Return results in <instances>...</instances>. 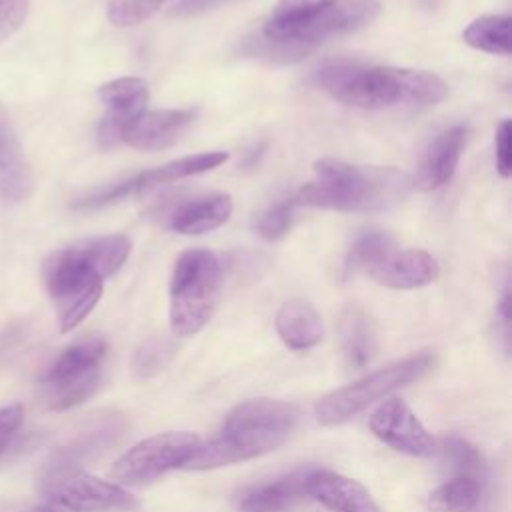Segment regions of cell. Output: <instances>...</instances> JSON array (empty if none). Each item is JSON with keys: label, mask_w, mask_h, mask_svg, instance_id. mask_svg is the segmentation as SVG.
I'll list each match as a JSON object with an SVG mask.
<instances>
[{"label": "cell", "mask_w": 512, "mask_h": 512, "mask_svg": "<svg viewBox=\"0 0 512 512\" xmlns=\"http://www.w3.org/2000/svg\"><path fill=\"white\" fill-rule=\"evenodd\" d=\"M130 248V240L122 234L92 236L54 250L44 260V284L54 302L60 332L74 330L96 308L104 280L122 268Z\"/></svg>", "instance_id": "6da1fadb"}, {"label": "cell", "mask_w": 512, "mask_h": 512, "mask_svg": "<svg viewBox=\"0 0 512 512\" xmlns=\"http://www.w3.org/2000/svg\"><path fill=\"white\" fill-rule=\"evenodd\" d=\"M316 84L334 100L362 110H418L448 96V86L432 72L360 62H330L316 72Z\"/></svg>", "instance_id": "7a4b0ae2"}, {"label": "cell", "mask_w": 512, "mask_h": 512, "mask_svg": "<svg viewBox=\"0 0 512 512\" xmlns=\"http://www.w3.org/2000/svg\"><path fill=\"white\" fill-rule=\"evenodd\" d=\"M314 180L294 196V204L336 212H388L412 192V178L394 166L350 164L336 158L314 162Z\"/></svg>", "instance_id": "3957f363"}, {"label": "cell", "mask_w": 512, "mask_h": 512, "mask_svg": "<svg viewBox=\"0 0 512 512\" xmlns=\"http://www.w3.org/2000/svg\"><path fill=\"white\" fill-rule=\"evenodd\" d=\"M298 418L300 412L290 402L272 398L240 402L226 414L220 432L200 442L180 468L212 470L262 456L290 438Z\"/></svg>", "instance_id": "277c9868"}, {"label": "cell", "mask_w": 512, "mask_h": 512, "mask_svg": "<svg viewBox=\"0 0 512 512\" xmlns=\"http://www.w3.org/2000/svg\"><path fill=\"white\" fill-rule=\"evenodd\" d=\"M222 286V264L206 248L184 250L170 278V328L176 336L198 334L212 318Z\"/></svg>", "instance_id": "5b68a950"}, {"label": "cell", "mask_w": 512, "mask_h": 512, "mask_svg": "<svg viewBox=\"0 0 512 512\" xmlns=\"http://www.w3.org/2000/svg\"><path fill=\"white\" fill-rule=\"evenodd\" d=\"M434 366L436 354L430 350L396 360L344 388L322 396L314 406V416L322 426H338L366 410L376 400L388 396L390 392L418 382L430 374Z\"/></svg>", "instance_id": "8992f818"}, {"label": "cell", "mask_w": 512, "mask_h": 512, "mask_svg": "<svg viewBox=\"0 0 512 512\" xmlns=\"http://www.w3.org/2000/svg\"><path fill=\"white\" fill-rule=\"evenodd\" d=\"M106 350L102 338H84L68 346L50 364L40 376V386L44 388L46 402L52 410H70L96 392Z\"/></svg>", "instance_id": "52a82bcc"}, {"label": "cell", "mask_w": 512, "mask_h": 512, "mask_svg": "<svg viewBox=\"0 0 512 512\" xmlns=\"http://www.w3.org/2000/svg\"><path fill=\"white\" fill-rule=\"evenodd\" d=\"M42 492L48 502L78 512H132L136 498L122 486L88 474L82 468H44Z\"/></svg>", "instance_id": "ba28073f"}, {"label": "cell", "mask_w": 512, "mask_h": 512, "mask_svg": "<svg viewBox=\"0 0 512 512\" xmlns=\"http://www.w3.org/2000/svg\"><path fill=\"white\" fill-rule=\"evenodd\" d=\"M202 438L194 432H164L128 448L110 468V476L126 484H146L172 468H180Z\"/></svg>", "instance_id": "9c48e42d"}, {"label": "cell", "mask_w": 512, "mask_h": 512, "mask_svg": "<svg viewBox=\"0 0 512 512\" xmlns=\"http://www.w3.org/2000/svg\"><path fill=\"white\" fill-rule=\"evenodd\" d=\"M378 12V0H320L294 28L290 42L316 48L328 38L360 30L370 24Z\"/></svg>", "instance_id": "30bf717a"}, {"label": "cell", "mask_w": 512, "mask_h": 512, "mask_svg": "<svg viewBox=\"0 0 512 512\" xmlns=\"http://www.w3.org/2000/svg\"><path fill=\"white\" fill-rule=\"evenodd\" d=\"M374 282L394 290H414L434 282L440 274L438 262L432 254L418 248H400L392 240L382 252L372 258L364 270Z\"/></svg>", "instance_id": "8fae6325"}, {"label": "cell", "mask_w": 512, "mask_h": 512, "mask_svg": "<svg viewBox=\"0 0 512 512\" xmlns=\"http://www.w3.org/2000/svg\"><path fill=\"white\" fill-rule=\"evenodd\" d=\"M370 430L378 440H382L390 448L410 456L426 458L436 450V440L416 418L410 406L396 396L384 400L372 412Z\"/></svg>", "instance_id": "7c38bea8"}, {"label": "cell", "mask_w": 512, "mask_h": 512, "mask_svg": "<svg viewBox=\"0 0 512 512\" xmlns=\"http://www.w3.org/2000/svg\"><path fill=\"white\" fill-rule=\"evenodd\" d=\"M98 96L108 108L98 126V140L102 148H112L120 144L122 128L146 110L148 84L138 76H122L104 82L98 88Z\"/></svg>", "instance_id": "4fadbf2b"}, {"label": "cell", "mask_w": 512, "mask_h": 512, "mask_svg": "<svg viewBox=\"0 0 512 512\" xmlns=\"http://www.w3.org/2000/svg\"><path fill=\"white\" fill-rule=\"evenodd\" d=\"M194 110H144L120 132V142L136 150H166L174 146L194 122Z\"/></svg>", "instance_id": "5bb4252c"}, {"label": "cell", "mask_w": 512, "mask_h": 512, "mask_svg": "<svg viewBox=\"0 0 512 512\" xmlns=\"http://www.w3.org/2000/svg\"><path fill=\"white\" fill-rule=\"evenodd\" d=\"M306 494L330 512H380L360 482L326 468H312L306 478Z\"/></svg>", "instance_id": "9a60e30c"}, {"label": "cell", "mask_w": 512, "mask_h": 512, "mask_svg": "<svg viewBox=\"0 0 512 512\" xmlns=\"http://www.w3.org/2000/svg\"><path fill=\"white\" fill-rule=\"evenodd\" d=\"M466 136L468 128L464 124H454L442 130L424 150L412 186L420 190H436L448 184L458 168Z\"/></svg>", "instance_id": "2e32d148"}, {"label": "cell", "mask_w": 512, "mask_h": 512, "mask_svg": "<svg viewBox=\"0 0 512 512\" xmlns=\"http://www.w3.org/2000/svg\"><path fill=\"white\" fill-rule=\"evenodd\" d=\"M34 174L0 102V200L18 204L32 196Z\"/></svg>", "instance_id": "e0dca14e"}, {"label": "cell", "mask_w": 512, "mask_h": 512, "mask_svg": "<svg viewBox=\"0 0 512 512\" xmlns=\"http://www.w3.org/2000/svg\"><path fill=\"white\" fill-rule=\"evenodd\" d=\"M228 160V152L222 150H210V152H200L194 156H182L178 160H170L158 168L134 174L130 178H124L118 182V190H120V198H132L138 196L146 190H152L156 186L162 184H170L188 176H196L208 170L218 168L220 164H224Z\"/></svg>", "instance_id": "ac0fdd59"}, {"label": "cell", "mask_w": 512, "mask_h": 512, "mask_svg": "<svg viewBox=\"0 0 512 512\" xmlns=\"http://www.w3.org/2000/svg\"><path fill=\"white\" fill-rule=\"evenodd\" d=\"M314 466H300L270 482L254 484L240 492L238 512H288L306 494V478Z\"/></svg>", "instance_id": "d6986e66"}, {"label": "cell", "mask_w": 512, "mask_h": 512, "mask_svg": "<svg viewBox=\"0 0 512 512\" xmlns=\"http://www.w3.org/2000/svg\"><path fill=\"white\" fill-rule=\"evenodd\" d=\"M338 334L350 368H364L378 352V332L372 316L360 304H348L340 312Z\"/></svg>", "instance_id": "ffe728a7"}, {"label": "cell", "mask_w": 512, "mask_h": 512, "mask_svg": "<svg viewBox=\"0 0 512 512\" xmlns=\"http://www.w3.org/2000/svg\"><path fill=\"white\" fill-rule=\"evenodd\" d=\"M232 214L228 194H206L180 204L170 214V228L184 236H196L222 226Z\"/></svg>", "instance_id": "44dd1931"}, {"label": "cell", "mask_w": 512, "mask_h": 512, "mask_svg": "<svg viewBox=\"0 0 512 512\" xmlns=\"http://www.w3.org/2000/svg\"><path fill=\"white\" fill-rule=\"evenodd\" d=\"M276 332L292 350L314 348L324 334L322 318L312 304L300 298L286 300L276 312Z\"/></svg>", "instance_id": "7402d4cb"}, {"label": "cell", "mask_w": 512, "mask_h": 512, "mask_svg": "<svg viewBox=\"0 0 512 512\" xmlns=\"http://www.w3.org/2000/svg\"><path fill=\"white\" fill-rule=\"evenodd\" d=\"M124 428H126V422L122 418L118 416L106 418L98 428L90 430L88 434L76 438L70 446L56 452L46 466L48 468H80L82 460L92 458L98 452H104L108 446H112L120 438Z\"/></svg>", "instance_id": "603a6c76"}, {"label": "cell", "mask_w": 512, "mask_h": 512, "mask_svg": "<svg viewBox=\"0 0 512 512\" xmlns=\"http://www.w3.org/2000/svg\"><path fill=\"white\" fill-rule=\"evenodd\" d=\"M482 496L478 478L454 476L440 484L428 496V508L432 512H472Z\"/></svg>", "instance_id": "cb8c5ba5"}, {"label": "cell", "mask_w": 512, "mask_h": 512, "mask_svg": "<svg viewBox=\"0 0 512 512\" xmlns=\"http://www.w3.org/2000/svg\"><path fill=\"white\" fill-rule=\"evenodd\" d=\"M510 16H480L472 20L464 32L462 38L468 46L496 54V56H508L510 54Z\"/></svg>", "instance_id": "d4e9b609"}, {"label": "cell", "mask_w": 512, "mask_h": 512, "mask_svg": "<svg viewBox=\"0 0 512 512\" xmlns=\"http://www.w3.org/2000/svg\"><path fill=\"white\" fill-rule=\"evenodd\" d=\"M442 458L450 464L456 476H472L478 478L484 474V460L482 454L464 438L460 436H444L440 440Z\"/></svg>", "instance_id": "484cf974"}, {"label": "cell", "mask_w": 512, "mask_h": 512, "mask_svg": "<svg viewBox=\"0 0 512 512\" xmlns=\"http://www.w3.org/2000/svg\"><path fill=\"white\" fill-rule=\"evenodd\" d=\"M174 356L172 342L164 338H150L142 342L134 354L132 368L138 378H150L162 372Z\"/></svg>", "instance_id": "4316f807"}, {"label": "cell", "mask_w": 512, "mask_h": 512, "mask_svg": "<svg viewBox=\"0 0 512 512\" xmlns=\"http://www.w3.org/2000/svg\"><path fill=\"white\" fill-rule=\"evenodd\" d=\"M168 0H110L106 14L114 26H136L156 14Z\"/></svg>", "instance_id": "83f0119b"}, {"label": "cell", "mask_w": 512, "mask_h": 512, "mask_svg": "<svg viewBox=\"0 0 512 512\" xmlns=\"http://www.w3.org/2000/svg\"><path fill=\"white\" fill-rule=\"evenodd\" d=\"M294 198L290 200H282L274 206H270L258 220L256 230L264 240H280L282 236H286V232L292 226V218H294Z\"/></svg>", "instance_id": "f1b7e54d"}, {"label": "cell", "mask_w": 512, "mask_h": 512, "mask_svg": "<svg viewBox=\"0 0 512 512\" xmlns=\"http://www.w3.org/2000/svg\"><path fill=\"white\" fill-rule=\"evenodd\" d=\"M28 8L30 0H0V44L22 28Z\"/></svg>", "instance_id": "f546056e"}, {"label": "cell", "mask_w": 512, "mask_h": 512, "mask_svg": "<svg viewBox=\"0 0 512 512\" xmlns=\"http://www.w3.org/2000/svg\"><path fill=\"white\" fill-rule=\"evenodd\" d=\"M494 158H496V170L502 178H508L512 172V124L510 120H502L496 126V138H494Z\"/></svg>", "instance_id": "4dcf8cb0"}, {"label": "cell", "mask_w": 512, "mask_h": 512, "mask_svg": "<svg viewBox=\"0 0 512 512\" xmlns=\"http://www.w3.org/2000/svg\"><path fill=\"white\" fill-rule=\"evenodd\" d=\"M24 420V408L22 404H10L0 408V454L8 448L12 438L16 436L18 428Z\"/></svg>", "instance_id": "1f68e13d"}, {"label": "cell", "mask_w": 512, "mask_h": 512, "mask_svg": "<svg viewBox=\"0 0 512 512\" xmlns=\"http://www.w3.org/2000/svg\"><path fill=\"white\" fill-rule=\"evenodd\" d=\"M510 324H512V310H510V286L504 284L502 296L496 304V330L500 332L502 346L508 352L510 350Z\"/></svg>", "instance_id": "d6a6232c"}, {"label": "cell", "mask_w": 512, "mask_h": 512, "mask_svg": "<svg viewBox=\"0 0 512 512\" xmlns=\"http://www.w3.org/2000/svg\"><path fill=\"white\" fill-rule=\"evenodd\" d=\"M234 0H180L174 10L172 16H198L210 10H216L224 4H230Z\"/></svg>", "instance_id": "836d02e7"}, {"label": "cell", "mask_w": 512, "mask_h": 512, "mask_svg": "<svg viewBox=\"0 0 512 512\" xmlns=\"http://www.w3.org/2000/svg\"><path fill=\"white\" fill-rule=\"evenodd\" d=\"M34 512H78V510H72V508L62 506V504H56V502H46V504L36 506Z\"/></svg>", "instance_id": "e575fe53"}, {"label": "cell", "mask_w": 512, "mask_h": 512, "mask_svg": "<svg viewBox=\"0 0 512 512\" xmlns=\"http://www.w3.org/2000/svg\"><path fill=\"white\" fill-rule=\"evenodd\" d=\"M422 8H426V10H434V8H438L440 6V2L442 0H416Z\"/></svg>", "instance_id": "d590c367"}]
</instances>
